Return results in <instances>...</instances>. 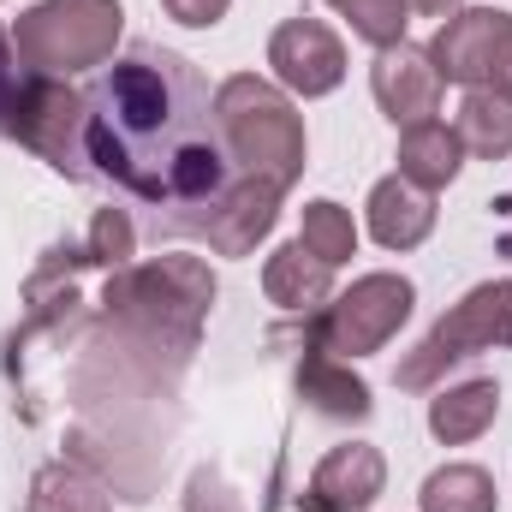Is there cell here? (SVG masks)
Returning <instances> with one entry per match:
<instances>
[{"label":"cell","instance_id":"6da1fadb","mask_svg":"<svg viewBox=\"0 0 512 512\" xmlns=\"http://www.w3.org/2000/svg\"><path fill=\"white\" fill-rule=\"evenodd\" d=\"M84 102L96 173L155 203L167 233H185L239 179L215 137V96L173 48H131Z\"/></svg>","mask_w":512,"mask_h":512},{"label":"cell","instance_id":"7a4b0ae2","mask_svg":"<svg viewBox=\"0 0 512 512\" xmlns=\"http://www.w3.org/2000/svg\"><path fill=\"white\" fill-rule=\"evenodd\" d=\"M215 304V268L203 256H155V262H126L114 268L102 310L114 322V334L126 340V352L149 358H173L185 364L197 352L203 316Z\"/></svg>","mask_w":512,"mask_h":512},{"label":"cell","instance_id":"3957f363","mask_svg":"<svg viewBox=\"0 0 512 512\" xmlns=\"http://www.w3.org/2000/svg\"><path fill=\"white\" fill-rule=\"evenodd\" d=\"M215 137L245 179L274 185L280 197L304 173V120H298L292 96L256 72H239L215 90Z\"/></svg>","mask_w":512,"mask_h":512},{"label":"cell","instance_id":"277c9868","mask_svg":"<svg viewBox=\"0 0 512 512\" xmlns=\"http://www.w3.org/2000/svg\"><path fill=\"white\" fill-rule=\"evenodd\" d=\"M120 30H126L120 0H36L12 24V54L42 78H66V72L108 66Z\"/></svg>","mask_w":512,"mask_h":512},{"label":"cell","instance_id":"5b68a950","mask_svg":"<svg viewBox=\"0 0 512 512\" xmlns=\"http://www.w3.org/2000/svg\"><path fill=\"white\" fill-rule=\"evenodd\" d=\"M495 346H512V280H483L471 286L405 358H399V376L393 382L405 393H429L453 364L477 358V352H495Z\"/></svg>","mask_w":512,"mask_h":512},{"label":"cell","instance_id":"8992f818","mask_svg":"<svg viewBox=\"0 0 512 512\" xmlns=\"http://www.w3.org/2000/svg\"><path fill=\"white\" fill-rule=\"evenodd\" d=\"M411 280L405 274H364V280H352L340 298H328L316 316H310V346L316 352H328V358H370V352H382L387 340L405 328V316H411Z\"/></svg>","mask_w":512,"mask_h":512},{"label":"cell","instance_id":"52a82bcc","mask_svg":"<svg viewBox=\"0 0 512 512\" xmlns=\"http://www.w3.org/2000/svg\"><path fill=\"white\" fill-rule=\"evenodd\" d=\"M6 137H18L30 155H42L54 173L66 179H90V102L78 90H66L60 78L30 72L18 90V108L6 120Z\"/></svg>","mask_w":512,"mask_h":512},{"label":"cell","instance_id":"ba28073f","mask_svg":"<svg viewBox=\"0 0 512 512\" xmlns=\"http://www.w3.org/2000/svg\"><path fill=\"white\" fill-rule=\"evenodd\" d=\"M268 66L292 96H328L346 78V42L322 18H286L268 36Z\"/></svg>","mask_w":512,"mask_h":512},{"label":"cell","instance_id":"9c48e42d","mask_svg":"<svg viewBox=\"0 0 512 512\" xmlns=\"http://www.w3.org/2000/svg\"><path fill=\"white\" fill-rule=\"evenodd\" d=\"M274 221H280V191L274 185H262V179H233L185 233L191 239H203L215 256H251L268 233H274Z\"/></svg>","mask_w":512,"mask_h":512},{"label":"cell","instance_id":"30bf717a","mask_svg":"<svg viewBox=\"0 0 512 512\" xmlns=\"http://www.w3.org/2000/svg\"><path fill=\"white\" fill-rule=\"evenodd\" d=\"M507 24H512V12H495V6H465V12H453V18L435 30V42H429V66H435V78H441V84L483 90L489 60H495Z\"/></svg>","mask_w":512,"mask_h":512},{"label":"cell","instance_id":"8fae6325","mask_svg":"<svg viewBox=\"0 0 512 512\" xmlns=\"http://www.w3.org/2000/svg\"><path fill=\"white\" fill-rule=\"evenodd\" d=\"M382 483H387L382 453L370 441H346V447H334L310 471V483L298 495V512H364V507H376Z\"/></svg>","mask_w":512,"mask_h":512},{"label":"cell","instance_id":"7c38bea8","mask_svg":"<svg viewBox=\"0 0 512 512\" xmlns=\"http://www.w3.org/2000/svg\"><path fill=\"white\" fill-rule=\"evenodd\" d=\"M370 90L382 102V114L393 126H423L435 120L441 108V78L429 66V48H411V42H393V48H376V66H370Z\"/></svg>","mask_w":512,"mask_h":512},{"label":"cell","instance_id":"4fadbf2b","mask_svg":"<svg viewBox=\"0 0 512 512\" xmlns=\"http://www.w3.org/2000/svg\"><path fill=\"white\" fill-rule=\"evenodd\" d=\"M370 233L382 251H417L435 233V191L411 185V179H382L370 191Z\"/></svg>","mask_w":512,"mask_h":512},{"label":"cell","instance_id":"5bb4252c","mask_svg":"<svg viewBox=\"0 0 512 512\" xmlns=\"http://www.w3.org/2000/svg\"><path fill=\"white\" fill-rule=\"evenodd\" d=\"M262 292H268V304H280L292 316H316L334 298V268L292 239V245H280L262 262Z\"/></svg>","mask_w":512,"mask_h":512},{"label":"cell","instance_id":"9a60e30c","mask_svg":"<svg viewBox=\"0 0 512 512\" xmlns=\"http://www.w3.org/2000/svg\"><path fill=\"white\" fill-rule=\"evenodd\" d=\"M298 399L310 405V411H322V417H340V423H358V417H370V387L364 376H352V364L346 358H328V352H304V364H298Z\"/></svg>","mask_w":512,"mask_h":512},{"label":"cell","instance_id":"2e32d148","mask_svg":"<svg viewBox=\"0 0 512 512\" xmlns=\"http://www.w3.org/2000/svg\"><path fill=\"white\" fill-rule=\"evenodd\" d=\"M495 411H501V382L471 376V382L441 387V393L429 399V435L447 441V447H465V441H477V435L495 423Z\"/></svg>","mask_w":512,"mask_h":512},{"label":"cell","instance_id":"e0dca14e","mask_svg":"<svg viewBox=\"0 0 512 512\" xmlns=\"http://www.w3.org/2000/svg\"><path fill=\"white\" fill-rule=\"evenodd\" d=\"M459 167H465V143H459L453 126L423 120V126L399 131V179H411L423 191H441V185L459 179Z\"/></svg>","mask_w":512,"mask_h":512},{"label":"cell","instance_id":"ac0fdd59","mask_svg":"<svg viewBox=\"0 0 512 512\" xmlns=\"http://www.w3.org/2000/svg\"><path fill=\"white\" fill-rule=\"evenodd\" d=\"M453 131H459V143H465L471 155H483V161H507L512 155V102L507 96H495V90H465Z\"/></svg>","mask_w":512,"mask_h":512},{"label":"cell","instance_id":"d6986e66","mask_svg":"<svg viewBox=\"0 0 512 512\" xmlns=\"http://www.w3.org/2000/svg\"><path fill=\"white\" fill-rule=\"evenodd\" d=\"M417 507L423 512H495L501 495H495V477H489L483 465H441V471L423 483Z\"/></svg>","mask_w":512,"mask_h":512},{"label":"cell","instance_id":"ffe728a7","mask_svg":"<svg viewBox=\"0 0 512 512\" xmlns=\"http://www.w3.org/2000/svg\"><path fill=\"white\" fill-rule=\"evenodd\" d=\"M30 512H114L108 489L78 465H42L30 483Z\"/></svg>","mask_w":512,"mask_h":512},{"label":"cell","instance_id":"44dd1931","mask_svg":"<svg viewBox=\"0 0 512 512\" xmlns=\"http://www.w3.org/2000/svg\"><path fill=\"white\" fill-rule=\"evenodd\" d=\"M298 245H304V251H316L322 262H328V268L352 262V256H358V227H352V209H340V203H328V197L304 203V227H298Z\"/></svg>","mask_w":512,"mask_h":512},{"label":"cell","instance_id":"7402d4cb","mask_svg":"<svg viewBox=\"0 0 512 512\" xmlns=\"http://www.w3.org/2000/svg\"><path fill=\"white\" fill-rule=\"evenodd\" d=\"M340 18H352V30L370 42V48H393L405 42V24H411V0H328Z\"/></svg>","mask_w":512,"mask_h":512},{"label":"cell","instance_id":"603a6c76","mask_svg":"<svg viewBox=\"0 0 512 512\" xmlns=\"http://www.w3.org/2000/svg\"><path fill=\"white\" fill-rule=\"evenodd\" d=\"M131 251H137V233H131V221L120 215V209H102V215L90 221L84 262H96V268H126Z\"/></svg>","mask_w":512,"mask_h":512},{"label":"cell","instance_id":"cb8c5ba5","mask_svg":"<svg viewBox=\"0 0 512 512\" xmlns=\"http://www.w3.org/2000/svg\"><path fill=\"white\" fill-rule=\"evenodd\" d=\"M185 512H245V501H239V489H233L215 465H203V471H191V483H185Z\"/></svg>","mask_w":512,"mask_h":512},{"label":"cell","instance_id":"d4e9b609","mask_svg":"<svg viewBox=\"0 0 512 512\" xmlns=\"http://www.w3.org/2000/svg\"><path fill=\"white\" fill-rule=\"evenodd\" d=\"M161 6H167V18L209 30V24H221V18H227V6H233V0H161Z\"/></svg>","mask_w":512,"mask_h":512},{"label":"cell","instance_id":"484cf974","mask_svg":"<svg viewBox=\"0 0 512 512\" xmlns=\"http://www.w3.org/2000/svg\"><path fill=\"white\" fill-rule=\"evenodd\" d=\"M18 60H12V42H6V30H0V131L12 120V108H18V90H24V78L12 72Z\"/></svg>","mask_w":512,"mask_h":512},{"label":"cell","instance_id":"4316f807","mask_svg":"<svg viewBox=\"0 0 512 512\" xmlns=\"http://www.w3.org/2000/svg\"><path fill=\"white\" fill-rule=\"evenodd\" d=\"M483 90H495V96H507L512 102V24H507V36H501V48H495V60H489Z\"/></svg>","mask_w":512,"mask_h":512},{"label":"cell","instance_id":"83f0119b","mask_svg":"<svg viewBox=\"0 0 512 512\" xmlns=\"http://www.w3.org/2000/svg\"><path fill=\"white\" fill-rule=\"evenodd\" d=\"M411 6H417L423 18H441V24H447L453 12H465V0H411Z\"/></svg>","mask_w":512,"mask_h":512},{"label":"cell","instance_id":"f1b7e54d","mask_svg":"<svg viewBox=\"0 0 512 512\" xmlns=\"http://www.w3.org/2000/svg\"><path fill=\"white\" fill-rule=\"evenodd\" d=\"M501 256H512V233H507V239H501Z\"/></svg>","mask_w":512,"mask_h":512}]
</instances>
